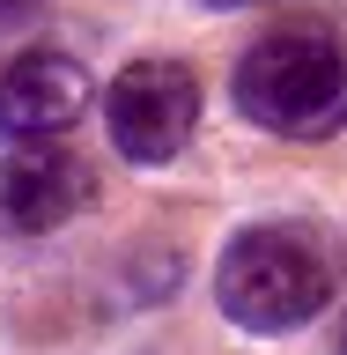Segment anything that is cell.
<instances>
[{
    "label": "cell",
    "mask_w": 347,
    "mask_h": 355,
    "mask_svg": "<svg viewBox=\"0 0 347 355\" xmlns=\"http://www.w3.org/2000/svg\"><path fill=\"white\" fill-rule=\"evenodd\" d=\"M340 296V244L318 222H251L215 259V304L244 333H296Z\"/></svg>",
    "instance_id": "6da1fadb"
},
{
    "label": "cell",
    "mask_w": 347,
    "mask_h": 355,
    "mask_svg": "<svg viewBox=\"0 0 347 355\" xmlns=\"http://www.w3.org/2000/svg\"><path fill=\"white\" fill-rule=\"evenodd\" d=\"M237 111L274 141H326L347 126V52L318 22L266 30L237 60Z\"/></svg>",
    "instance_id": "7a4b0ae2"
},
{
    "label": "cell",
    "mask_w": 347,
    "mask_h": 355,
    "mask_svg": "<svg viewBox=\"0 0 347 355\" xmlns=\"http://www.w3.org/2000/svg\"><path fill=\"white\" fill-rule=\"evenodd\" d=\"M111 148L126 163H170L199 126V74L185 60H133L104 96Z\"/></svg>",
    "instance_id": "3957f363"
},
{
    "label": "cell",
    "mask_w": 347,
    "mask_h": 355,
    "mask_svg": "<svg viewBox=\"0 0 347 355\" xmlns=\"http://www.w3.org/2000/svg\"><path fill=\"white\" fill-rule=\"evenodd\" d=\"M96 82L74 52H22L8 74H0V133L8 141H60L74 133V119L89 111Z\"/></svg>",
    "instance_id": "277c9868"
},
{
    "label": "cell",
    "mask_w": 347,
    "mask_h": 355,
    "mask_svg": "<svg viewBox=\"0 0 347 355\" xmlns=\"http://www.w3.org/2000/svg\"><path fill=\"white\" fill-rule=\"evenodd\" d=\"M89 193H96L89 185V163L74 148H52V141H30V148H15L0 163V215L15 222V230H30V237L60 230L66 215H82Z\"/></svg>",
    "instance_id": "5b68a950"
},
{
    "label": "cell",
    "mask_w": 347,
    "mask_h": 355,
    "mask_svg": "<svg viewBox=\"0 0 347 355\" xmlns=\"http://www.w3.org/2000/svg\"><path fill=\"white\" fill-rule=\"evenodd\" d=\"M207 8H251V0H207Z\"/></svg>",
    "instance_id": "8992f818"
},
{
    "label": "cell",
    "mask_w": 347,
    "mask_h": 355,
    "mask_svg": "<svg viewBox=\"0 0 347 355\" xmlns=\"http://www.w3.org/2000/svg\"><path fill=\"white\" fill-rule=\"evenodd\" d=\"M8 8H30V0H0V15H8Z\"/></svg>",
    "instance_id": "52a82bcc"
},
{
    "label": "cell",
    "mask_w": 347,
    "mask_h": 355,
    "mask_svg": "<svg viewBox=\"0 0 347 355\" xmlns=\"http://www.w3.org/2000/svg\"><path fill=\"white\" fill-rule=\"evenodd\" d=\"M340 355H347V318H340Z\"/></svg>",
    "instance_id": "ba28073f"
}]
</instances>
